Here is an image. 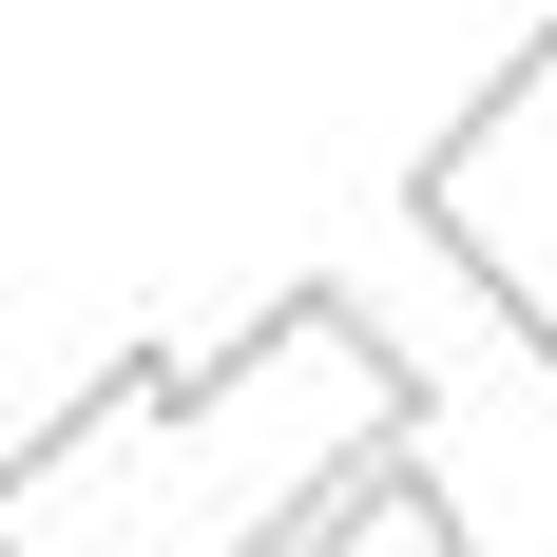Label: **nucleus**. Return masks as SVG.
<instances>
[]
</instances>
